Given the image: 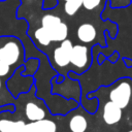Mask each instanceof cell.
Returning <instances> with one entry per match:
<instances>
[{
  "instance_id": "obj_10",
  "label": "cell",
  "mask_w": 132,
  "mask_h": 132,
  "mask_svg": "<svg viewBox=\"0 0 132 132\" xmlns=\"http://www.w3.org/2000/svg\"><path fill=\"white\" fill-rule=\"evenodd\" d=\"M21 132H57V124L50 119L30 122L25 125Z\"/></svg>"
},
{
  "instance_id": "obj_16",
  "label": "cell",
  "mask_w": 132,
  "mask_h": 132,
  "mask_svg": "<svg viewBox=\"0 0 132 132\" xmlns=\"http://www.w3.org/2000/svg\"><path fill=\"white\" fill-rule=\"evenodd\" d=\"M123 61L125 62V65H126L127 67H132V60H131V59L123 58Z\"/></svg>"
},
{
  "instance_id": "obj_5",
  "label": "cell",
  "mask_w": 132,
  "mask_h": 132,
  "mask_svg": "<svg viewBox=\"0 0 132 132\" xmlns=\"http://www.w3.org/2000/svg\"><path fill=\"white\" fill-rule=\"evenodd\" d=\"M72 41L70 39H66L62 41L55 50H54V62L59 67H66L70 63L71 53H72Z\"/></svg>"
},
{
  "instance_id": "obj_7",
  "label": "cell",
  "mask_w": 132,
  "mask_h": 132,
  "mask_svg": "<svg viewBox=\"0 0 132 132\" xmlns=\"http://www.w3.org/2000/svg\"><path fill=\"white\" fill-rule=\"evenodd\" d=\"M110 2V7L112 8H124L131 4V0H84L82 7L87 11H102L107 2Z\"/></svg>"
},
{
  "instance_id": "obj_4",
  "label": "cell",
  "mask_w": 132,
  "mask_h": 132,
  "mask_svg": "<svg viewBox=\"0 0 132 132\" xmlns=\"http://www.w3.org/2000/svg\"><path fill=\"white\" fill-rule=\"evenodd\" d=\"M21 4L15 11L16 19H24L28 24L36 21L44 10V0H20Z\"/></svg>"
},
{
  "instance_id": "obj_1",
  "label": "cell",
  "mask_w": 132,
  "mask_h": 132,
  "mask_svg": "<svg viewBox=\"0 0 132 132\" xmlns=\"http://www.w3.org/2000/svg\"><path fill=\"white\" fill-rule=\"evenodd\" d=\"M40 27L48 34L52 42H62L67 39L69 28L62 18L55 12V8H44L41 16L37 20Z\"/></svg>"
},
{
  "instance_id": "obj_17",
  "label": "cell",
  "mask_w": 132,
  "mask_h": 132,
  "mask_svg": "<svg viewBox=\"0 0 132 132\" xmlns=\"http://www.w3.org/2000/svg\"><path fill=\"white\" fill-rule=\"evenodd\" d=\"M1 87H2V81H1V79H0V89H1Z\"/></svg>"
},
{
  "instance_id": "obj_8",
  "label": "cell",
  "mask_w": 132,
  "mask_h": 132,
  "mask_svg": "<svg viewBox=\"0 0 132 132\" xmlns=\"http://www.w3.org/2000/svg\"><path fill=\"white\" fill-rule=\"evenodd\" d=\"M25 116L30 122L44 120L46 117L43 102L40 100H30L25 104Z\"/></svg>"
},
{
  "instance_id": "obj_6",
  "label": "cell",
  "mask_w": 132,
  "mask_h": 132,
  "mask_svg": "<svg viewBox=\"0 0 132 132\" xmlns=\"http://www.w3.org/2000/svg\"><path fill=\"white\" fill-rule=\"evenodd\" d=\"M91 61V51L88 46L82 44H75L72 47L70 63L77 68L89 67Z\"/></svg>"
},
{
  "instance_id": "obj_19",
  "label": "cell",
  "mask_w": 132,
  "mask_h": 132,
  "mask_svg": "<svg viewBox=\"0 0 132 132\" xmlns=\"http://www.w3.org/2000/svg\"><path fill=\"white\" fill-rule=\"evenodd\" d=\"M127 132H132V130H130V131H127Z\"/></svg>"
},
{
  "instance_id": "obj_9",
  "label": "cell",
  "mask_w": 132,
  "mask_h": 132,
  "mask_svg": "<svg viewBox=\"0 0 132 132\" xmlns=\"http://www.w3.org/2000/svg\"><path fill=\"white\" fill-rule=\"evenodd\" d=\"M122 116H123V109L120 108L110 100L104 104L102 118L107 125H114L119 123L122 120Z\"/></svg>"
},
{
  "instance_id": "obj_11",
  "label": "cell",
  "mask_w": 132,
  "mask_h": 132,
  "mask_svg": "<svg viewBox=\"0 0 132 132\" xmlns=\"http://www.w3.org/2000/svg\"><path fill=\"white\" fill-rule=\"evenodd\" d=\"M76 36L82 43H91L97 37V29L91 23H82L76 30Z\"/></svg>"
},
{
  "instance_id": "obj_2",
  "label": "cell",
  "mask_w": 132,
  "mask_h": 132,
  "mask_svg": "<svg viewBox=\"0 0 132 132\" xmlns=\"http://www.w3.org/2000/svg\"><path fill=\"white\" fill-rule=\"evenodd\" d=\"M25 50L22 41L15 36L0 37V60L9 66L24 62Z\"/></svg>"
},
{
  "instance_id": "obj_13",
  "label": "cell",
  "mask_w": 132,
  "mask_h": 132,
  "mask_svg": "<svg viewBox=\"0 0 132 132\" xmlns=\"http://www.w3.org/2000/svg\"><path fill=\"white\" fill-rule=\"evenodd\" d=\"M61 2H63V12L67 16H73L82 7L84 0H57V3Z\"/></svg>"
},
{
  "instance_id": "obj_18",
  "label": "cell",
  "mask_w": 132,
  "mask_h": 132,
  "mask_svg": "<svg viewBox=\"0 0 132 132\" xmlns=\"http://www.w3.org/2000/svg\"><path fill=\"white\" fill-rule=\"evenodd\" d=\"M4 1H6V0H0V2H4Z\"/></svg>"
},
{
  "instance_id": "obj_14",
  "label": "cell",
  "mask_w": 132,
  "mask_h": 132,
  "mask_svg": "<svg viewBox=\"0 0 132 132\" xmlns=\"http://www.w3.org/2000/svg\"><path fill=\"white\" fill-rule=\"evenodd\" d=\"M71 132H85L88 128V121L82 114L73 116L68 123Z\"/></svg>"
},
{
  "instance_id": "obj_12",
  "label": "cell",
  "mask_w": 132,
  "mask_h": 132,
  "mask_svg": "<svg viewBox=\"0 0 132 132\" xmlns=\"http://www.w3.org/2000/svg\"><path fill=\"white\" fill-rule=\"evenodd\" d=\"M24 120L12 121L8 119H0V132H21L25 127Z\"/></svg>"
},
{
  "instance_id": "obj_3",
  "label": "cell",
  "mask_w": 132,
  "mask_h": 132,
  "mask_svg": "<svg viewBox=\"0 0 132 132\" xmlns=\"http://www.w3.org/2000/svg\"><path fill=\"white\" fill-rule=\"evenodd\" d=\"M109 100L120 108H126L132 97V80L130 78H121L109 92Z\"/></svg>"
},
{
  "instance_id": "obj_15",
  "label": "cell",
  "mask_w": 132,
  "mask_h": 132,
  "mask_svg": "<svg viewBox=\"0 0 132 132\" xmlns=\"http://www.w3.org/2000/svg\"><path fill=\"white\" fill-rule=\"evenodd\" d=\"M11 66L0 60V77H8L11 73Z\"/></svg>"
}]
</instances>
